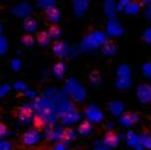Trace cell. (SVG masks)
<instances>
[{"label": "cell", "instance_id": "6da1fadb", "mask_svg": "<svg viewBox=\"0 0 151 150\" xmlns=\"http://www.w3.org/2000/svg\"><path fill=\"white\" fill-rule=\"evenodd\" d=\"M18 118H19L22 122H28V121H31V119L34 118V115H32V109L28 107V106H22V107H19V110H18Z\"/></svg>", "mask_w": 151, "mask_h": 150}, {"label": "cell", "instance_id": "7a4b0ae2", "mask_svg": "<svg viewBox=\"0 0 151 150\" xmlns=\"http://www.w3.org/2000/svg\"><path fill=\"white\" fill-rule=\"evenodd\" d=\"M24 141L27 144H34L38 141V133L35 130H31V131H27L25 136H24Z\"/></svg>", "mask_w": 151, "mask_h": 150}, {"label": "cell", "instance_id": "3957f363", "mask_svg": "<svg viewBox=\"0 0 151 150\" xmlns=\"http://www.w3.org/2000/svg\"><path fill=\"white\" fill-rule=\"evenodd\" d=\"M50 34H49V31H43V33H40L38 34V37H37V41H38V44L40 46H43V47H46V46H49L50 44Z\"/></svg>", "mask_w": 151, "mask_h": 150}, {"label": "cell", "instance_id": "277c9868", "mask_svg": "<svg viewBox=\"0 0 151 150\" xmlns=\"http://www.w3.org/2000/svg\"><path fill=\"white\" fill-rule=\"evenodd\" d=\"M47 19H49L50 22H59V19H60V13H59V10L54 9V7L47 9Z\"/></svg>", "mask_w": 151, "mask_h": 150}, {"label": "cell", "instance_id": "5b68a950", "mask_svg": "<svg viewBox=\"0 0 151 150\" xmlns=\"http://www.w3.org/2000/svg\"><path fill=\"white\" fill-rule=\"evenodd\" d=\"M106 143L110 144V146H116V144L119 143V136H117L116 133L110 131V133L106 136Z\"/></svg>", "mask_w": 151, "mask_h": 150}, {"label": "cell", "instance_id": "8992f818", "mask_svg": "<svg viewBox=\"0 0 151 150\" xmlns=\"http://www.w3.org/2000/svg\"><path fill=\"white\" fill-rule=\"evenodd\" d=\"M53 72H54L56 77H63V74H65V65H63L62 62L56 63L54 68H53Z\"/></svg>", "mask_w": 151, "mask_h": 150}, {"label": "cell", "instance_id": "52a82bcc", "mask_svg": "<svg viewBox=\"0 0 151 150\" xmlns=\"http://www.w3.org/2000/svg\"><path fill=\"white\" fill-rule=\"evenodd\" d=\"M49 34H50L51 38H57V37H60V30H59V27H57V25H51L50 30H49Z\"/></svg>", "mask_w": 151, "mask_h": 150}, {"label": "cell", "instance_id": "ba28073f", "mask_svg": "<svg viewBox=\"0 0 151 150\" xmlns=\"http://www.w3.org/2000/svg\"><path fill=\"white\" fill-rule=\"evenodd\" d=\"M22 44L29 49V47L34 46V38H32L31 36H25V37H22Z\"/></svg>", "mask_w": 151, "mask_h": 150}, {"label": "cell", "instance_id": "9c48e42d", "mask_svg": "<svg viewBox=\"0 0 151 150\" xmlns=\"http://www.w3.org/2000/svg\"><path fill=\"white\" fill-rule=\"evenodd\" d=\"M25 30L29 31V33L35 31V22H34V21H27V22H25Z\"/></svg>", "mask_w": 151, "mask_h": 150}, {"label": "cell", "instance_id": "30bf717a", "mask_svg": "<svg viewBox=\"0 0 151 150\" xmlns=\"http://www.w3.org/2000/svg\"><path fill=\"white\" fill-rule=\"evenodd\" d=\"M81 133H87V134H90V133H91V125H90L88 122L82 124V125H81Z\"/></svg>", "mask_w": 151, "mask_h": 150}, {"label": "cell", "instance_id": "8fae6325", "mask_svg": "<svg viewBox=\"0 0 151 150\" xmlns=\"http://www.w3.org/2000/svg\"><path fill=\"white\" fill-rule=\"evenodd\" d=\"M63 137H65V140H66V141H69V140H70V138H73L75 136H73V133H72L70 130H66V131L63 133Z\"/></svg>", "mask_w": 151, "mask_h": 150}, {"label": "cell", "instance_id": "7c38bea8", "mask_svg": "<svg viewBox=\"0 0 151 150\" xmlns=\"http://www.w3.org/2000/svg\"><path fill=\"white\" fill-rule=\"evenodd\" d=\"M63 44H60V43H56L54 44V53L56 54H62V51H63Z\"/></svg>", "mask_w": 151, "mask_h": 150}, {"label": "cell", "instance_id": "4fadbf2b", "mask_svg": "<svg viewBox=\"0 0 151 150\" xmlns=\"http://www.w3.org/2000/svg\"><path fill=\"white\" fill-rule=\"evenodd\" d=\"M4 131H6V128H4L3 125H0V136H1V134H4Z\"/></svg>", "mask_w": 151, "mask_h": 150}]
</instances>
